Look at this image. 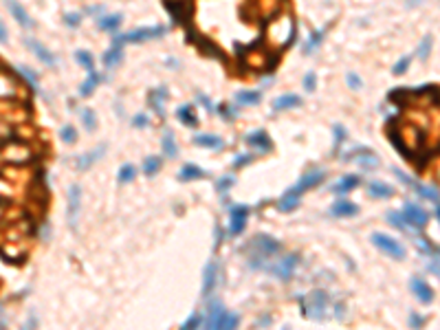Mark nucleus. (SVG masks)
I'll return each instance as SVG.
<instances>
[{
  "label": "nucleus",
  "mask_w": 440,
  "mask_h": 330,
  "mask_svg": "<svg viewBox=\"0 0 440 330\" xmlns=\"http://www.w3.org/2000/svg\"><path fill=\"white\" fill-rule=\"evenodd\" d=\"M249 249H251L249 266L255 268V271H264L266 264L282 251V244L273 236H268V233H258V236L249 242Z\"/></svg>",
  "instance_id": "obj_1"
},
{
  "label": "nucleus",
  "mask_w": 440,
  "mask_h": 330,
  "mask_svg": "<svg viewBox=\"0 0 440 330\" xmlns=\"http://www.w3.org/2000/svg\"><path fill=\"white\" fill-rule=\"evenodd\" d=\"M202 321H205V326L211 330H216V328L231 330L240 324V315H238V312H229L220 299H214V302L207 306V315Z\"/></svg>",
  "instance_id": "obj_2"
},
{
  "label": "nucleus",
  "mask_w": 440,
  "mask_h": 330,
  "mask_svg": "<svg viewBox=\"0 0 440 330\" xmlns=\"http://www.w3.org/2000/svg\"><path fill=\"white\" fill-rule=\"evenodd\" d=\"M328 310V293L326 290H312L306 297H302V315L306 319L321 321Z\"/></svg>",
  "instance_id": "obj_3"
},
{
  "label": "nucleus",
  "mask_w": 440,
  "mask_h": 330,
  "mask_svg": "<svg viewBox=\"0 0 440 330\" xmlns=\"http://www.w3.org/2000/svg\"><path fill=\"white\" fill-rule=\"evenodd\" d=\"M297 264H299V255L297 253H288V255H284V258L275 260V262H268L264 271L273 273V275H275L277 280H282V282H288L290 277L295 275V271H297Z\"/></svg>",
  "instance_id": "obj_4"
},
{
  "label": "nucleus",
  "mask_w": 440,
  "mask_h": 330,
  "mask_svg": "<svg viewBox=\"0 0 440 330\" xmlns=\"http://www.w3.org/2000/svg\"><path fill=\"white\" fill-rule=\"evenodd\" d=\"M372 244L376 246L378 251H383L385 255H390V258H394V260H405V255H407L405 246L400 244L396 238L387 236V233H372Z\"/></svg>",
  "instance_id": "obj_5"
},
{
  "label": "nucleus",
  "mask_w": 440,
  "mask_h": 330,
  "mask_svg": "<svg viewBox=\"0 0 440 330\" xmlns=\"http://www.w3.org/2000/svg\"><path fill=\"white\" fill-rule=\"evenodd\" d=\"M170 31V26L165 24H156V26H139V29H132L130 33L126 35H119L121 42H132V44H139V42H148V40H156L163 38V35Z\"/></svg>",
  "instance_id": "obj_6"
},
{
  "label": "nucleus",
  "mask_w": 440,
  "mask_h": 330,
  "mask_svg": "<svg viewBox=\"0 0 440 330\" xmlns=\"http://www.w3.org/2000/svg\"><path fill=\"white\" fill-rule=\"evenodd\" d=\"M400 214H403L405 224H407L409 229H425L427 222H429L427 211L422 209L420 205H416V202H405V207H403Z\"/></svg>",
  "instance_id": "obj_7"
},
{
  "label": "nucleus",
  "mask_w": 440,
  "mask_h": 330,
  "mask_svg": "<svg viewBox=\"0 0 440 330\" xmlns=\"http://www.w3.org/2000/svg\"><path fill=\"white\" fill-rule=\"evenodd\" d=\"M394 176L400 180V183H405V185H409V187L414 189V192H418L422 198H427V200H431L434 205H438V189L436 187H429V185H422V183H418V180H414V178H409L407 174H405L403 170H398V167H394Z\"/></svg>",
  "instance_id": "obj_8"
},
{
  "label": "nucleus",
  "mask_w": 440,
  "mask_h": 330,
  "mask_svg": "<svg viewBox=\"0 0 440 330\" xmlns=\"http://www.w3.org/2000/svg\"><path fill=\"white\" fill-rule=\"evenodd\" d=\"M324 178H326V172H324V170H319V167H315V170H308L306 174H304L302 178H299L297 183H295L293 187L288 189V192H290V194H295V196H302L304 192H308V189L317 187V185H319Z\"/></svg>",
  "instance_id": "obj_9"
},
{
  "label": "nucleus",
  "mask_w": 440,
  "mask_h": 330,
  "mask_svg": "<svg viewBox=\"0 0 440 330\" xmlns=\"http://www.w3.org/2000/svg\"><path fill=\"white\" fill-rule=\"evenodd\" d=\"M246 220H249V205L244 202H238V205L231 207V224H229V236H240L246 227Z\"/></svg>",
  "instance_id": "obj_10"
},
{
  "label": "nucleus",
  "mask_w": 440,
  "mask_h": 330,
  "mask_svg": "<svg viewBox=\"0 0 440 330\" xmlns=\"http://www.w3.org/2000/svg\"><path fill=\"white\" fill-rule=\"evenodd\" d=\"M346 161H356L365 172H372L378 165V156L370 148H356L352 150V154H348Z\"/></svg>",
  "instance_id": "obj_11"
},
{
  "label": "nucleus",
  "mask_w": 440,
  "mask_h": 330,
  "mask_svg": "<svg viewBox=\"0 0 440 330\" xmlns=\"http://www.w3.org/2000/svg\"><path fill=\"white\" fill-rule=\"evenodd\" d=\"M174 22H187L192 18V0H163Z\"/></svg>",
  "instance_id": "obj_12"
},
{
  "label": "nucleus",
  "mask_w": 440,
  "mask_h": 330,
  "mask_svg": "<svg viewBox=\"0 0 440 330\" xmlns=\"http://www.w3.org/2000/svg\"><path fill=\"white\" fill-rule=\"evenodd\" d=\"M244 141H246V145H249V148H253L255 152H260V154H268L273 150V141L268 139L266 130H253V132H249V134L244 136Z\"/></svg>",
  "instance_id": "obj_13"
},
{
  "label": "nucleus",
  "mask_w": 440,
  "mask_h": 330,
  "mask_svg": "<svg viewBox=\"0 0 440 330\" xmlns=\"http://www.w3.org/2000/svg\"><path fill=\"white\" fill-rule=\"evenodd\" d=\"M409 290H412L414 297H416L420 304H431L436 299L434 288H431L422 277H412V280H409Z\"/></svg>",
  "instance_id": "obj_14"
},
{
  "label": "nucleus",
  "mask_w": 440,
  "mask_h": 330,
  "mask_svg": "<svg viewBox=\"0 0 440 330\" xmlns=\"http://www.w3.org/2000/svg\"><path fill=\"white\" fill-rule=\"evenodd\" d=\"M79 207H82V187H79V185H70L68 187V224H70V229L77 227Z\"/></svg>",
  "instance_id": "obj_15"
},
{
  "label": "nucleus",
  "mask_w": 440,
  "mask_h": 330,
  "mask_svg": "<svg viewBox=\"0 0 440 330\" xmlns=\"http://www.w3.org/2000/svg\"><path fill=\"white\" fill-rule=\"evenodd\" d=\"M218 264L214 262V260H209V262L205 264V271H202V297H209L211 293H214L216 284H218Z\"/></svg>",
  "instance_id": "obj_16"
},
{
  "label": "nucleus",
  "mask_w": 440,
  "mask_h": 330,
  "mask_svg": "<svg viewBox=\"0 0 440 330\" xmlns=\"http://www.w3.org/2000/svg\"><path fill=\"white\" fill-rule=\"evenodd\" d=\"M24 44H26V46H29V51L33 53V55L38 57V60L42 62V64L51 66V68H53V66L57 64V57L53 55V53L48 51L46 46H42V44H40L38 40H31V38H26V40H24Z\"/></svg>",
  "instance_id": "obj_17"
},
{
  "label": "nucleus",
  "mask_w": 440,
  "mask_h": 330,
  "mask_svg": "<svg viewBox=\"0 0 440 330\" xmlns=\"http://www.w3.org/2000/svg\"><path fill=\"white\" fill-rule=\"evenodd\" d=\"M4 4H7L9 13H11L13 20H16L20 26H24V29H31V26H33V20H31V16L26 13V9L22 7L18 0H4Z\"/></svg>",
  "instance_id": "obj_18"
},
{
  "label": "nucleus",
  "mask_w": 440,
  "mask_h": 330,
  "mask_svg": "<svg viewBox=\"0 0 440 330\" xmlns=\"http://www.w3.org/2000/svg\"><path fill=\"white\" fill-rule=\"evenodd\" d=\"M328 214L334 216V218H352V216L359 214V207H356L354 202L341 198V200H337V202H332V205H330Z\"/></svg>",
  "instance_id": "obj_19"
},
{
  "label": "nucleus",
  "mask_w": 440,
  "mask_h": 330,
  "mask_svg": "<svg viewBox=\"0 0 440 330\" xmlns=\"http://www.w3.org/2000/svg\"><path fill=\"white\" fill-rule=\"evenodd\" d=\"M207 176H209V172L202 170V167L196 165V163H185V165L178 170V180H180V183H189V180L207 178Z\"/></svg>",
  "instance_id": "obj_20"
},
{
  "label": "nucleus",
  "mask_w": 440,
  "mask_h": 330,
  "mask_svg": "<svg viewBox=\"0 0 440 330\" xmlns=\"http://www.w3.org/2000/svg\"><path fill=\"white\" fill-rule=\"evenodd\" d=\"M104 152H106V143H101L99 148L90 150V152H86V154H79V156L75 158V167H77L79 172H86L88 167L92 165V163L99 161V158L104 156Z\"/></svg>",
  "instance_id": "obj_21"
},
{
  "label": "nucleus",
  "mask_w": 440,
  "mask_h": 330,
  "mask_svg": "<svg viewBox=\"0 0 440 330\" xmlns=\"http://www.w3.org/2000/svg\"><path fill=\"white\" fill-rule=\"evenodd\" d=\"M121 60H123V42H121V38L114 33L112 46H110V51H106V55H104V66L106 68H112V66H117Z\"/></svg>",
  "instance_id": "obj_22"
},
{
  "label": "nucleus",
  "mask_w": 440,
  "mask_h": 330,
  "mask_svg": "<svg viewBox=\"0 0 440 330\" xmlns=\"http://www.w3.org/2000/svg\"><path fill=\"white\" fill-rule=\"evenodd\" d=\"M359 183H361V178L356 174H343L341 178L337 180V183L330 187V192H334V194H339V196H343V194H350L352 189H356L359 187Z\"/></svg>",
  "instance_id": "obj_23"
},
{
  "label": "nucleus",
  "mask_w": 440,
  "mask_h": 330,
  "mask_svg": "<svg viewBox=\"0 0 440 330\" xmlns=\"http://www.w3.org/2000/svg\"><path fill=\"white\" fill-rule=\"evenodd\" d=\"M304 104V99L299 95H280L277 99H273L271 110L273 112H282V110H290V108H299Z\"/></svg>",
  "instance_id": "obj_24"
},
{
  "label": "nucleus",
  "mask_w": 440,
  "mask_h": 330,
  "mask_svg": "<svg viewBox=\"0 0 440 330\" xmlns=\"http://www.w3.org/2000/svg\"><path fill=\"white\" fill-rule=\"evenodd\" d=\"M167 99V88H154V90H150L148 92V104H150V108L154 110V112L158 114V117H165V110H163V101Z\"/></svg>",
  "instance_id": "obj_25"
},
{
  "label": "nucleus",
  "mask_w": 440,
  "mask_h": 330,
  "mask_svg": "<svg viewBox=\"0 0 440 330\" xmlns=\"http://www.w3.org/2000/svg\"><path fill=\"white\" fill-rule=\"evenodd\" d=\"M194 143H196V145H202V148H209V150H222V148H224V141L220 139L218 134H211V132L194 134Z\"/></svg>",
  "instance_id": "obj_26"
},
{
  "label": "nucleus",
  "mask_w": 440,
  "mask_h": 330,
  "mask_svg": "<svg viewBox=\"0 0 440 330\" xmlns=\"http://www.w3.org/2000/svg\"><path fill=\"white\" fill-rule=\"evenodd\" d=\"M368 194L372 198H378V200H385V198L394 196V187L387 183H381V180H372L368 185Z\"/></svg>",
  "instance_id": "obj_27"
},
{
  "label": "nucleus",
  "mask_w": 440,
  "mask_h": 330,
  "mask_svg": "<svg viewBox=\"0 0 440 330\" xmlns=\"http://www.w3.org/2000/svg\"><path fill=\"white\" fill-rule=\"evenodd\" d=\"M176 117H178V121L183 123L185 128H196L198 126V117L194 114V108L192 104H183L176 108Z\"/></svg>",
  "instance_id": "obj_28"
},
{
  "label": "nucleus",
  "mask_w": 440,
  "mask_h": 330,
  "mask_svg": "<svg viewBox=\"0 0 440 330\" xmlns=\"http://www.w3.org/2000/svg\"><path fill=\"white\" fill-rule=\"evenodd\" d=\"M99 82H101V75L97 73V70H88V77L84 79V82L79 84V88H77L79 97H88L97 88V84H99Z\"/></svg>",
  "instance_id": "obj_29"
},
{
  "label": "nucleus",
  "mask_w": 440,
  "mask_h": 330,
  "mask_svg": "<svg viewBox=\"0 0 440 330\" xmlns=\"http://www.w3.org/2000/svg\"><path fill=\"white\" fill-rule=\"evenodd\" d=\"M161 145H163V154H165L167 158H176V156H178V145H176V136H174V132H172V130L163 132Z\"/></svg>",
  "instance_id": "obj_30"
},
{
  "label": "nucleus",
  "mask_w": 440,
  "mask_h": 330,
  "mask_svg": "<svg viewBox=\"0 0 440 330\" xmlns=\"http://www.w3.org/2000/svg\"><path fill=\"white\" fill-rule=\"evenodd\" d=\"M324 35H326V29L312 31V33L308 35V40L304 42V46H302V53H304V55H310V53H315V51H317V46L321 44V40H324Z\"/></svg>",
  "instance_id": "obj_31"
},
{
  "label": "nucleus",
  "mask_w": 440,
  "mask_h": 330,
  "mask_svg": "<svg viewBox=\"0 0 440 330\" xmlns=\"http://www.w3.org/2000/svg\"><path fill=\"white\" fill-rule=\"evenodd\" d=\"M236 101L240 106H258L262 101V92L260 90H240L236 92Z\"/></svg>",
  "instance_id": "obj_32"
},
{
  "label": "nucleus",
  "mask_w": 440,
  "mask_h": 330,
  "mask_svg": "<svg viewBox=\"0 0 440 330\" xmlns=\"http://www.w3.org/2000/svg\"><path fill=\"white\" fill-rule=\"evenodd\" d=\"M161 156H156V154H150V156L143 158V165H141V172H143L145 176H156L158 170H161Z\"/></svg>",
  "instance_id": "obj_33"
},
{
  "label": "nucleus",
  "mask_w": 440,
  "mask_h": 330,
  "mask_svg": "<svg viewBox=\"0 0 440 330\" xmlns=\"http://www.w3.org/2000/svg\"><path fill=\"white\" fill-rule=\"evenodd\" d=\"M123 22V16L121 13H112V16H106L99 20V29L101 31H108V33H117L119 31V24Z\"/></svg>",
  "instance_id": "obj_34"
},
{
  "label": "nucleus",
  "mask_w": 440,
  "mask_h": 330,
  "mask_svg": "<svg viewBox=\"0 0 440 330\" xmlns=\"http://www.w3.org/2000/svg\"><path fill=\"white\" fill-rule=\"evenodd\" d=\"M297 207H299V196H295V194H290V192H286L284 196L277 200V209H280L282 214H288V211L297 209Z\"/></svg>",
  "instance_id": "obj_35"
},
{
  "label": "nucleus",
  "mask_w": 440,
  "mask_h": 330,
  "mask_svg": "<svg viewBox=\"0 0 440 330\" xmlns=\"http://www.w3.org/2000/svg\"><path fill=\"white\" fill-rule=\"evenodd\" d=\"M134 178H136V167L132 165V163H123V165L119 167V172H117V180H119V185L132 183Z\"/></svg>",
  "instance_id": "obj_36"
},
{
  "label": "nucleus",
  "mask_w": 440,
  "mask_h": 330,
  "mask_svg": "<svg viewBox=\"0 0 440 330\" xmlns=\"http://www.w3.org/2000/svg\"><path fill=\"white\" fill-rule=\"evenodd\" d=\"M385 218H387V222L392 224V227H396V229H400V231H409V227L405 224V218H403V214L400 211H387L385 214Z\"/></svg>",
  "instance_id": "obj_37"
},
{
  "label": "nucleus",
  "mask_w": 440,
  "mask_h": 330,
  "mask_svg": "<svg viewBox=\"0 0 440 330\" xmlns=\"http://www.w3.org/2000/svg\"><path fill=\"white\" fill-rule=\"evenodd\" d=\"M82 123H84V128H86L88 132H95L97 130V117H95V112H92L90 108H84L82 110Z\"/></svg>",
  "instance_id": "obj_38"
},
{
  "label": "nucleus",
  "mask_w": 440,
  "mask_h": 330,
  "mask_svg": "<svg viewBox=\"0 0 440 330\" xmlns=\"http://www.w3.org/2000/svg\"><path fill=\"white\" fill-rule=\"evenodd\" d=\"M200 51H202V53H207V55H211V57L224 60L222 51H220V48H216V44H214V42H209V40H205V38L200 40Z\"/></svg>",
  "instance_id": "obj_39"
},
{
  "label": "nucleus",
  "mask_w": 440,
  "mask_h": 330,
  "mask_svg": "<svg viewBox=\"0 0 440 330\" xmlns=\"http://www.w3.org/2000/svg\"><path fill=\"white\" fill-rule=\"evenodd\" d=\"M75 60H77L86 70H92V66H95L92 53H88V51H75Z\"/></svg>",
  "instance_id": "obj_40"
},
{
  "label": "nucleus",
  "mask_w": 440,
  "mask_h": 330,
  "mask_svg": "<svg viewBox=\"0 0 440 330\" xmlns=\"http://www.w3.org/2000/svg\"><path fill=\"white\" fill-rule=\"evenodd\" d=\"M60 136H62V141H64L66 145H73L75 141H77V130H75L73 126H64V128H62V132H60Z\"/></svg>",
  "instance_id": "obj_41"
},
{
  "label": "nucleus",
  "mask_w": 440,
  "mask_h": 330,
  "mask_svg": "<svg viewBox=\"0 0 440 330\" xmlns=\"http://www.w3.org/2000/svg\"><path fill=\"white\" fill-rule=\"evenodd\" d=\"M233 185H236V178H233V176H222V178L216 180V189H218V194H227Z\"/></svg>",
  "instance_id": "obj_42"
},
{
  "label": "nucleus",
  "mask_w": 440,
  "mask_h": 330,
  "mask_svg": "<svg viewBox=\"0 0 440 330\" xmlns=\"http://www.w3.org/2000/svg\"><path fill=\"white\" fill-rule=\"evenodd\" d=\"M431 44H434L431 35H425L422 42H420V46H418V51H416V55L420 57V60H427V55H429V51H431Z\"/></svg>",
  "instance_id": "obj_43"
},
{
  "label": "nucleus",
  "mask_w": 440,
  "mask_h": 330,
  "mask_svg": "<svg viewBox=\"0 0 440 330\" xmlns=\"http://www.w3.org/2000/svg\"><path fill=\"white\" fill-rule=\"evenodd\" d=\"M18 70H20L22 77H24L26 82L31 84V88H33V90H38V75H35L31 68H26V66H18Z\"/></svg>",
  "instance_id": "obj_44"
},
{
  "label": "nucleus",
  "mask_w": 440,
  "mask_h": 330,
  "mask_svg": "<svg viewBox=\"0 0 440 330\" xmlns=\"http://www.w3.org/2000/svg\"><path fill=\"white\" fill-rule=\"evenodd\" d=\"M409 62H412V57H409V55L400 57V60L396 62V64H394V68H392V73H394V75H405V73H407V68H409Z\"/></svg>",
  "instance_id": "obj_45"
},
{
  "label": "nucleus",
  "mask_w": 440,
  "mask_h": 330,
  "mask_svg": "<svg viewBox=\"0 0 440 330\" xmlns=\"http://www.w3.org/2000/svg\"><path fill=\"white\" fill-rule=\"evenodd\" d=\"M202 326V317L198 315V312H194L192 317H189L187 321H183V326H180V328L183 330H192V328H200Z\"/></svg>",
  "instance_id": "obj_46"
},
{
  "label": "nucleus",
  "mask_w": 440,
  "mask_h": 330,
  "mask_svg": "<svg viewBox=\"0 0 440 330\" xmlns=\"http://www.w3.org/2000/svg\"><path fill=\"white\" fill-rule=\"evenodd\" d=\"M346 82H348V88H350V90H361V88H363V82H361V77L356 73H348Z\"/></svg>",
  "instance_id": "obj_47"
},
{
  "label": "nucleus",
  "mask_w": 440,
  "mask_h": 330,
  "mask_svg": "<svg viewBox=\"0 0 440 330\" xmlns=\"http://www.w3.org/2000/svg\"><path fill=\"white\" fill-rule=\"evenodd\" d=\"M304 88H306L308 92H315V88H317V75L312 73H306V77H304Z\"/></svg>",
  "instance_id": "obj_48"
},
{
  "label": "nucleus",
  "mask_w": 440,
  "mask_h": 330,
  "mask_svg": "<svg viewBox=\"0 0 440 330\" xmlns=\"http://www.w3.org/2000/svg\"><path fill=\"white\" fill-rule=\"evenodd\" d=\"M332 132H334V145H339L341 141H346V128H343L341 123H334Z\"/></svg>",
  "instance_id": "obj_49"
},
{
  "label": "nucleus",
  "mask_w": 440,
  "mask_h": 330,
  "mask_svg": "<svg viewBox=\"0 0 440 330\" xmlns=\"http://www.w3.org/2000/svg\"><path fill=\"white\" fill-rule=\"evenodd\" d=\"M132 126H134V128H139V130H141V128L150 126V117H148V114H143V112H141V114H136V117H132Z\"/></svg>",
  "instance_id": "obj_50"
},
{
  "label": "nucleus",
  "mask_w": 440,
  "mask_h": 330,
  "mask_svg": "<svg viewBox=\"0 0 440 330\" xmlns=\"http://www.w3.org/2000/svg\"><path fill=\"white\" fill-rule=\"evenodd\" d=\"M218 112L222 114L224 121H233V119H236V110H233V108H227V106H218Z\"/></svg>",
  "instance_id": "obj_51"
},
{
  "label": "nucleus",
  "mask_w": 440,
  "mask_h": 330,
  "mask_svg": "<svg viewBox=\"0 0 440 330\" xmlns=\"http://www.w3.org/2000/svg\"><path fill=\"white\" fill-rule=\"evenodd\" d=\"M251 158H253V154H240V156H236V158H233V167H236V170H240L242 165L251 163Z\"/></svg>",
  "instance_id": "obj_52"
},
{
  "label": "nucleus",
  "mask_w": 440,
  "mask_h": 330,
  "mask_svg": "<svg viewBox=\"0 0 440 330\" xmlns=\"http://www.w3.org/2000/svg\"><path fill=\"white\" fill-rule=\"evenodd\" d=\"M64 22L70 26V29H73V26H77L79 22H82V16H79V13H66V16H64Z\"/></svg>",
  "instance_id": "obj_53"
},
{
  "label": "nucleus",
  "mask_w": 440,
  "mask_h": 330,
  "mask_svg": "<svg viewBox=\"0 0 440 330\" xmlns=\"http://www.w3.org/2000/svg\"><path fill=\"white\" fill-rule=\"evenodd\" d=\"M409 326H412V328H420V326H422V317L416 315V312H412V315H409Z\"/></svg>",
  "instance_id": "obj_54"
},
{
  "label": "nucleus",
  "mask_w": 440,
  "mask_h": 330,
  "mask_svg": "<svg viewBox=\"0 0 440 330\" xmlns=\"http://www.w3.org/2000/svg\"><path fill=\"white\" fill-rule=\"evenodd\" d=\"M0 42H2V44H7V42H9V33H7V29H4L2 20H0Z\"/></svg>",
  "instance_id": "obj_55"
},
{
  "label": "nucleus",
  "mask_w": 440,
  "mask_h": 330,
  "mask_svg": "<svg viewBox=\"0 0 440 330\" xmlns=\"http://www.w3.org/2000/svg\"><path fill=\"white\" fill-rule=\"evenodd\" d=\"M198 101H200V104H202V106H205V108H207V110H211V104H209V99H207V97H205V95H198Z\"/></svg>",
  "instance_id": "obj_56"
},
{
  "label": "nucleus",
  "mask_w": 440,
  "mask_h": 330,
  "mask_svg": "<svg viewBox=\"0 0 440 330\" xmlns=\"http://www.w3.org/2000/svg\"><path fill=\"white\" fill-rule=\"evenodd\" d=\"M420 2H425V0H407V7H418Z\"/></svg>",
  "instance_id": "obj_57"
}]
</instances>
